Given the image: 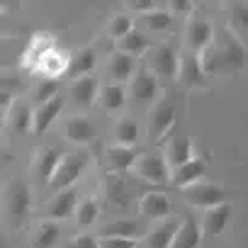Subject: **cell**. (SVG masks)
Returning a JSON list of instances; mask_svg holds the SVG:
<instances>
[{
    "label": "cell",
    "mask_w": 248,
    "mask_h": 248,
    "mask_svg": "<svg viewBox=\"0 0 248 248\" xmlns=\"http://www.w3.org/2000/svg\"><path fill=\"white\" fill-rule=\"evenodd\" d=\"M54 49H56V44H54L51 34H34L32 42H30V46H27L25 54H22V63H25L27 68L37 71L39 63L44 61V56H46L49 51H54Z\"/></svg>",
    "instance_id": "obj_16"
},
{
    "label": "cell",
    "mask_w": 248,
    "mask_h": 248,
    "mask_svg": "<svg viewBox=\"0 0 248 248\" xmlns=\"http://www.w3.org/2000/svg\"><path fill=\"white\" fill-rule=\"evenodd\" d=\"M229 219H231V207L229 204H219L214 209H207L204 217H202V224H200L202 226V233L204 236H219V233H224Z\"/></svg>",
    "instance_id": "obj_21"
},
{
    "label": "cell",
    "mask_w": 248,
    "mask_h": 248,
    "mask_svg": "<svg viewBox=\"0 0 248 248\" xmlns=\"http://www.w3.org/2000/svg\"><path fill=\"white\" fill-rule=\"evenodd\" d=\"M204 73H219V71H238L246 63V46L236 37L231 27H221L214 34V42L200 54Z\"/></svg>",
    "instance_id": "obj_1"
},
{
    "label": "cell",
    "mask_w": 248,
    "mask_h": 248,
    "mask_svg": "<svg viewBox=\"0 0 248 248\" xmlns=\"http://www.w3.org/2000/svg\"><path fill=\"white\" fill-rule=\"evenodd\" d=\"M105 161H107V168L109 170H117V173H124L137 166L139 156H137V149L134 146H107L105 149Z\"/></svg>",
    "instance_id": "obj_15"
},
{
    "label": "cell",
    "mask_w": 248,
    "mask_h": 248,
    "mask_svg": "<svg viewBox=\"0 0 248 248\" xmlns=\"http://www.w3.org/2000/svg\"><path fill=\"white\" fill-rule=\"evenodd\" d=\"M100 248H137V238H119V236H97Z\"/></svg>",
    "instance_id": "obj_36"
},
{
    "label": "cell",
    "mask_w": 248,
    "mask_h": 248,
    "mask_svg": "<svg viewBox=\"0 0 248 248\" xmlns=\"http://www.w3.org/2000/svg\"><path fill=\"white\" fill-rule=\"evenodd\" d=\"M175 105L173 102H158L154 109H151V117H149V137L158 144L166 139V134L173 129L175 124Z\"/></svg>",
    "instance_id": "obj_7"
},
{
    "label": "cell",
    "mask_w": 248,
    "mask_h": 248,
    "mask_svg": "<svg viewBox=\"0 0 248 248\" xmlns=\"http://www.w3.org/2000/svg\"><path fill=\"white\" fill-rule=\"evenodd\" d=\"M97 102H100L102 109L114 112V109L124 107V102H127V95H124V88H122V85L109 83V85H102V88H100V97H97Z\"/></svg>",
    "instance_id": "obj_30"
},
{
    "label": "cell",
    "mask_w": 248,
    "mask_h": 248,
    "mask_svg": "<svg viewBox=\"0 0 248 248\" xmlns=\"http://www.w3.org/2000/svg\"><path fill=\"white\" fill-rule=\"evenodd\" d=\"M127 8H129V10H134V13H141L144 17H146V15H151L154 10H158V8H156V3H137V0H129Z\"/></svg>",
    "instance_id": "obj_40"
},
{
    "label": "cell",
    "mask_w": 248,
    "mask_h": 248,
    "mask_svg": "<svg viewBox=\"0 0 248 248\" xmlns=\"http://www.w3.org/2000/svg\"><path fill=\"white\" fill-rule=\"evenodd\" d=\"M63 134H66V139L73 141V144H88V141H93V137H95V124H93L90 119H85V117H71V119L66 122Z\"/></svg>",
    "instance_id": "obj_24"
},
{
    "label": "cell",
    "mask_w": 248,
    "mask_h": 248,
    "mask_svg": "<svg viewBox=\"0 0 248 248\" xmlns=\"http://www.w3.org/2000/svg\"><path fill=\"white\" fill-rule=\"evenodd\" d=\"M85 166H88V154L85 151H80V154H63V158H61V163H59V168H56V173H54V178L49 183L51 190L54 192L71 190L78 183V178L83 175Z\"/></svg>",
    "instance_id": "obj_3"
},
{
    "label": "cell",
    "mask_w": 248,
    "mask_h": 248,
    "mask_svg": "<svg viewBox=\"0 0 248 248\" xmlns=\"http://www.w3.org/2000/svg\"><path fill=\"white\" fill-rule=\"evenodd\" d=\"M97 212H100V207H97V202H95L93 197L80 200V204H78V209H76V221H78V226H93V224L97 221Z\"/></svg>",
    "instance_id": "obj_33"
},
{
    "label": "cell",
    "mask_w": 248,
    "mask_h": 248,
    "mask_svg": "<svg viewBox=\"0 0 248 248\" xmlns=\"http://www.w3.org/2000/svg\"><path fill=\"white\" fill-rule=\"evenodd\" d=\"M178 229H180V221H178V219H166V221H161L158 226H154V229L146 233V238H144L146 248H170V246H173V238H175V233H178Z\"/></svg>",
    "instance_id": "obj_19"
},
{
    "label": "cell",
    "mask_w": 248,
    "mask_h": 248,
    "mask_svg": "<svg viewBox=\"0 0 248 248\" xmlns=\"http://www.w3.org/2000/svg\"><path fill=\"white\" fill-rule=\"evenodd\" d=\"M139 212L146 219L166 221L170 217V200L163 192H144L141 200H139Z\"/></svg>",
    "instance_id": "obj_13"
},
{
    "label": "cell",
    "mask_w": 248,
    "mask_h": 248,
    "mask_svg": "<svg viewBox=\"0 0 248 248\" xmlns=\"http://www.w3.org/2000/svg\"><path fill=\"white\" fill-rule=\"evenodd\" d=\"M54 97H59V80H42V85L37 88L39 105H44V102H49Z\"/></svg>",
    "instance_id": "obj_37"
},
{
    "label": "cell",
    "mask_w": 248,
    "mask_h": 248,
    "mask_svg": "<svg viewBox=\"0 0 248 248\" xmlns=\"http://www.w3.org/2000/svg\"><path fill=\"white\" fill-rule=\"evenodd\" d=\"M61 236V226L59 221H51V219H44L37 231L32 233V248H54V243L59 241Z\"/></svg>",
    "instance_id": "obj_27"
},
{
    "label": "cell",
    "mask_w": 248,
    "mask_h": 248,
    "mask_svg": "<svg viewBox=\"0 0 248 248\" xmlns=\"http://www.w3.org/2000/svg\"><path fill=\"white\" fill-rule=\"evenodd\" d=\"M137 175H141L144 180H149L154 185H166L173 178L166 156H158V154H144V156H139V161H137Z\"/></svg>",
    "instance_id": "obj_6"
},
{
    "label": "cell",
    "mask_w": 248,
    "mask_h": 248,
    "mask_svg": "<svg viewBox=\"0 0 248 248\" xmlns=\"http://www.w3.org/2000/svg\"><path fill=\"white\" fill-rule=\"evenodd\" d=\"M107 73L117 85L124 83V80H132L134 78V56L124 54V51L112 54L109 61H107Z\"/></svg>",
    "instance_id": "obj_22"
},
{
    "label": "cell",
    "mask_w": 248,
    "mask_h": 248,
    "mask_svg": "<svg viewBox=\"0 0 248 248\" xmlns=\"http://www.w3.org/2000/svg\"><path fill=\"white\" fill-rule=\"evenodd\" d=\"M178 80L183 88H202L207 83V73L202 68L200 54L192 51H183L180 54V71H178Z\"/></svg>",
    "instance_id": "obj_9"
},
{
    "label": "cell",
    "mask_w": 248,
    "mask_h": 248,
    "mask_svg": "<svg viewBox=\"0 0 248 248\" xmlns=\"http://www.w3.org/2000/svg\"><path fill=\"white\" fill-rule=\"evenodd\" d=\"M71 59L73 56H68L63 49H54V51H49L46 56H44V61L39 63V68H37V73H42L44 76V80H56L59 76H68V71H71Z\"/></svg>",
    "instance_id": "obj_12"
},
{
    "label": "cell",
    "mask_w": 248,
    "mask_h": 248,
    "mask_svg": "<svg viewBox=\"0 0 248 248\" xmlns=\"http://www.w3.org/2000/svg\"><path fill=\"white\" fill-rule=\"evenodd\" d=\"M231 17L238 27H248V5H243V3L231 5Z\"/></svg>",
    "instance_id": "obj_38"
},
{
    "label": "cell",
    "mask_w": 248,
    "mask_h": 248,
    "mask_svg": "<svg viewBox=\"0 0 248 248\" xmlns=\"http://www.w3.org/2000/svg\"><path fill=\"white\" fill-rule=\"evenodd\" d=\"M129 32H134V22L129 15H117L109 20V27H107V34L112 39H124Z\"/></svg>",
    "instance_id": "obj_34"
},
{
    "label": "cell",
    "mask_w": 248,
    "mask_h": 248,
    "mask_svg": "<svg viewBox=\"0 0 248 248\" xmlns=\"http://www.w3.org/2000/svg\"><path fill=\"white\" fill-rule=\"evenodd\" d=\"M61 158H63V154H59V151L51 149V146H42V149L34 151L32 170H34V175L39 178V183H51V178H54V173H56Z\"/></svg>",
    "instance_id": "obj_10"
},
{
    "label": "cell",
    "mask_w": 248,
    "mask_h": 248,
    "mask_svg": "<svg viewBox=\"0 0 248 248\" xmlns=\"http://www.w3.org/2000/svg\"><path fill=\"white\" fill-rule=\"evenodd\" d=\"M204 170H207V163H204L202 158H192V161H190V163H185L183 168L173 170L170 183H173L175 187H183V190H185V187H192V185L202 183Z\"/></svg>",
    "instance_id": "obj_20"
},
{
    "label": "cell",
    "mask_w": 248,
    "mask_h": 248,
    "mask_svg": "<svg viewBox=\"0 0 248 248\" xmlns=\"http://www.w3.org/2000/svg\"><path fill=\"white\" fill-rule=\"evenodd\" d=\"M204 233H202V226L195 221L192 214H185L183 221H180V229L173 238V246L170 248H197L202 243Z\"/></svg>",
    "instance_id": "obj_17"
},
{
    "label": "cell",
    "mask_w": 248,
    "mask_h": 248,
    "mask_svg": "<svg viewBox=\"0 0 248 248\" xmlns=\"http://www.w3.org/2000/svg\"><path fill=\"white\" fill-rule=\"evenodd\" d=\"M183 197L190 207H200V209H214L219 204H226V192L214 185V183H197L192 187L183 190Z\"/></svg>",
    "instance_id": "obj_5"
},
{
    "label": "cell",
    "mask_w": 248,
    "mask_h": 248,
    "mask_svg": "<svg viewBox=\"0 0 248 248\" xmlns=\"http://www.w3.org/2000/svg\"><path fill=\"white\" fill-rule=\"evenodd\" d=\"M100 236H119V238H139L141 236V224L134 219H117L109 221L100 229Z\"/></svg>",
    "instance_id": "obj_28"
},
{
    "label": "cell",
    "mask_w": 248,
    "mask_h": 248,
    "mask_svg": "<svg viewBox=\"0 0 248 248\" xmlns=\"http://www.w3.org/2000/svg\"><path fill=\"white\" fill-rule=\"evenodd\" d=\"M144 20H146V25H149L151 30H156V32H163V30H168V27H170V22H173V15L158 8V10H154L151 15H146Z\"/></svg>",
    "instance_id": "obj_35"
},
{
    "label": "cell",
    "mask_w": 248,
    "mask_h": 248,
    "mask_svg": "<svg viewBox=\"0 0 248 248\" xmlns=\"http://www.w3.org/2000/svg\"><path fill=\"white\" fill-rule=\"evenodd\" d=\"M132 95L137 102H151L158 97V80L149 68L137 71V76L132 78Z\"/></svg>",
    "instance_id": "obj_18"
},
{
    "label": "cell",
    "mask_w": 248,
    "mask_h": 248,
    "mask_svg": "<svg viewBox=\"0 0 248 248\" xmlns=\"http://www.w3.org/2000/svg\"><path fill=\"white\" fill-rule=\"evenodd\" d=\"M214 34H217L214 27L207 20H202V17H192L185 25V44H187V49L192 54H202L214 42Z\"/></svg>",
    "instance_id": "obj_8"
},
{
    "label": "cell",
    "mask_w": 248,
    "mask_h": 248,
    "mask_svg": "<svg viewBox=\"0 0 248 248\" xmlns=\"http://www.w3.org/2000/svg\"><path fill=\"white\" fill-rule=\"evenodd\" d=\"M190 8H192L190 3H175V0L170 3V10H173V13H187Z\"/></svg>",
    "instance_id": "obj_41"
},
{
    "label": "cell",
    "mask_w": 248,
    "mask_h": 248,
    "mask_svg": "<svg viewBox=\"0 0 248 248\" xmlns=\"http://www.w3.org/2000/svg\"><path fill=\"white\" fill-rule=\"evenodd\" d=\"M63 109V100L61 97H54V100H49V102H44V105H39L37 109H34V134H44L51 124H54V119L59 117V112Z\"/></svg>",
    "instance_id": "obj_23"
},
{
    "label": "cell",
    "mask_w": 248,
    "mask_h": 248,
    "mask_svg": "<svg viewBox=\"0 0 248 248\" xmlns=\"http://www.w3.org/2000/svg\"><path fill=\"white\" fill-rule=\"evenodd\" d=\"M163 156H166L170 170H178V168H183L185 163H190L192 158H197L195 151H192V141H190L187 137H173V139L168 141Z\"/></svg>",
    "instance_id": "obj_14"
},
{
    "label": "cell",
    "mask_w": 248,
    "mask_h": 248,
    "mask_svg": "<svg viewBox=\"0 0 248 248\" xmlns=\"http://www.w3.org/2000/svg\"><path fill=\"white\" fill-rule=\"evenodd\" d=\"M95 63H97V54H95V49L85 46V49H80V51L71 59V71H68V76H71L73 80H78V78H88V73L95 68Z\"/></svg>",
    "instance_id": "obj_26"
},
{
    "label": "cell",
    "mask_w": 248,
    "mask_h": 248,
    "mask_svg": "<svg viewBox=\"0 0 248 248\" xmlns=\"http://www.w3.org/2000/svg\"><path fill=\"white\" fill-rule=\"evenodd\" d=\"M146 68L154 73V76H161V78H178V71H180V54L175 51L173 44H158L149 51L146 56Z\"/></svg>",
    "instance_id": "obj_4"
},
{
    "label": "cell",
    "mask_w": 248,
    "mask_h": 248,
    "mask_svg": "<svg viewBox=\"0 0 248 248\" xmlns=\"http://www.w3.org/2000/svg\"><path fill=\"white\" fill-rule=\"evenodd\" d=\"M30 204H32V197H30V187L25 180H10L8 190H5V212H8V219H10V226L13 229H20L30 214Z\"/></svg>",
    "instance_id": "obj_2"
},
{
    "label": "cell",
    "mask_w": 248,
    "mask_h": 248,
    "mask_svg": "<svg viewBox=\"0 0 248 248\" xmlns=\"http://www.w3.org/2000/svg\"><path fill=\"white\" fill-rule=\"evenodd\" d=\"M8 119H10V129L17 132V134H27V132L34 129V112L27 105H22V102H17L13 107Z\"/></svg>",
    "instance_id": "obj_29"
},
{
    "label": "cell",
    "mask_w": 248,
    "mask_h": 248,
    "mask_svg": "<svg viewBox=\"0 0 248 248\" xmlns=\"http://www.w3.org/2000/svg\"><path fill=\"white\" fill-rule=\"evenodd\" d=\"M66 248H100V243H97V238H93L90 233H83V236H76Z\"/></svg>",
    "instance_id": "obj_39"
},
{
    "label": "cell",
    "mask_w": 248,
    "mask_h": 248,
    "mask_svg": "<svg viewBox=\"0 0 248 248\" xmlns=\"http://www.w3.org/2000/svg\"><path fill=\"white\" fill-rule=\"evenodd\" d=\"M149 46H151L149 37H146L144 32H139V30L129 32L124 39H119V49H122L124 54H129V56H139V54H144Z\"/></svg>",
    "instance_id": "obj_32"
},
{
    "label": "cell",
    "mask_w": 248,
    "mask_h": 248,
    "mask_svg": "<svg viewBox=\"0 0 248 248\" xmlns=\"http://www.w3.org/2000/svg\"><path fill=\"white\" fill-rule=\"evenodd\" d=\"M78 192L71 187V190H63V192H56L54 197H51V202L46 204V219H51V221H63V219H68L71 214H76V209H78Z\"/></svg>",
    "instance_id": "obj_11"
},
{
    "label": "cell",
    "mask_w": 248,
    "mask_h": 248,
    "mask_svg": "<svg viewBox=\"0 0 248 248\" xmlns=\"http://www.w3.org/2000/svg\"><path fill=\"white\" fill-rule=\"evenodd\" d=\"M137 137H139V127L132 117H122L114 124V139H117L119 146H134Z\"/></svg>",
    "instance_id": "obj_31"
},
{
    "label": "cell",
    "mask_w": 248,
    "mask_h": 248,
    "mask_svg": "<svg viewBox=\"0 0 248 248\" xmlns=\"http://www.w3.org/2000/svg\"><path fill=\"white\" fill-rule=\"evenodd\" d=\"M71 97H73L76 105L90 107V105L95 102V97H100V95H97V80L90 78V76L73 80V83H71Z\"/></svg>",
    "instance_id": "obj_25"
}]
</instances>
